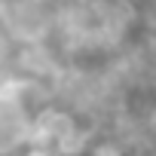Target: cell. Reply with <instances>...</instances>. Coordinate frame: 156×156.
<instances>
[{"label": "cell", "mask_w": 156, "mask_h": 156, "mask_svg": "<svg viewBox=\"0 0 156 156\" xmlns=\"http://www.w3.org/2000/svg\"><path fill=\"white\" fill-rule=\"evenodd\" d=\"M31 80L0 76V156H16L31 144L34 110L28 101Z\"/></svg>", "instance_id": "6da1fadb"}, {"label": "cell", "mask_w": 156, "mask_h": 156, "mask_svg": "<svg viewBox=\"0 0 156 156\" xmlns=\"http://www.w3.org/2000/svg\"><path fill=\"white\" fill-rule=\"evenodd\" d=\"M3 31L12 40L37 46L49 34V12H46V6L40 0H19V3H9V9L3 16Z\"/></svg>", "instance_id": "7a4b0ae2"}, {"label": "cell", "mask_w": 156, "mask_h": 156, "mask_svg": "<svg viewBox=\"0 0 156 156\" xmlns=\"http://www.w3.org/2000/svg\"><path fill=\"white\" fill-rule=\"evenodd\" d=\"M0 31H3V28H0ZM0 58H3V34H0Z\"/></svg>", "instance_id": "3957f363"}]
</instances>
